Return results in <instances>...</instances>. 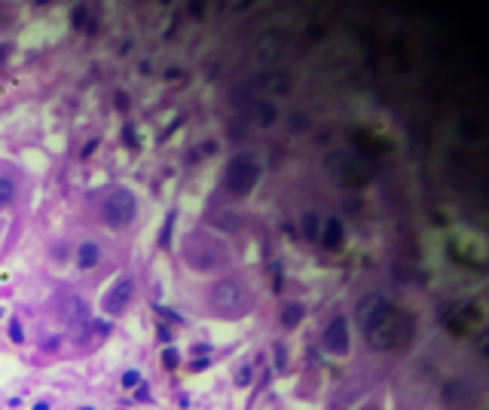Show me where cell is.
<instances>
[{
	"label": "cell",
	"mask_w": 489,
	"mask_h": 410,
	"mask_svg": "<svg viewBox=\"0 0 489 410\" xmlns=\"http://www.w3.org/2000/svg\"><path fill=\"white\" fill-rule=\"evenodd\" d=\"M101 214H104V221L110 224V227H122V224H129L131 218H135V196H131L129 190H114L110 196L104 199V205H101Z\"/></svg>",
	"instance_id": "1"
},
{
	"label": "cell",
	"mask_w": 489,
	"mask_h": 410,
	"mask_svg": "<svg viewBox=\"0 0 489 410\" xmlns=\"http://www.w3.org/2000/svg\"><path fill=\"white\" fill-rule=\"evenodd\" d=\"M257 178H260L257 162H254L251 157H239V159H232L230 169H227V190L242 196V193H248L254 187V181Z\"/></svg>",
	"instance_id": "2"
},
{
	"label": "cell",
	"mask_w": 489,
	"mask_h": 410,
	"mask_svg": "<svg viewBox=\"0 0 489 410\" xmlns=\"http://www.w3.org/2000/svg\"><path fill=\"white\" fill-rule=\"evenodd\" d=\"M401 315L392 312V310H385L380 319L373 322V327L367 331V337H370V343L376 346V349H392V346H397V340H401Z\"/></svg>",
	"instance_id": "3"
},
{
	"label": "cell",
	"mask_w": 489,
	"mask_h": 410,
	"mask_svg": "<svg viewBox=\"0 0 489 410\" xmlns=\"http://www.w3.org/2000/svg\"><path fill=\"white\" fill-rule=\"evenodd\" d=\"M211 303L214 310H239L244 303V288L236 279H223L211 288Z\"/></svg>",
	"instance_id": "4"
},
{
	"label": "cell",
	"mask_w": 489,
	"mask_h": 410,
	"mask_svg": "<svg viewBox=\"0 0 489 410\" xmlns=\"http://www.w3.org/2000/svg\"><path fill=\"white\" fill-rule=\"evenodd\" d=\"M389 310V303H385V297L382 294H367L364 300L358 303V310H355V322H358V327L367 334L373 327V322L380 319V315Z\"/></svg>",
	"instance_id": "5"
},
{
	"label": "cell",
	"mask_w": 489,
	"mask_h": 410,
	"mask_svg": "<svg viewBox=\"0 0 489 410\" xmlns=\"http://www.w3.org/2000/svg\"><path fill=\"white\" fill-rule=\"evenodd\" d=\"M131 294H135V282L122 275V279H117V282H114V288H110V291L104 294V300H101V306H104V312L119 315V312L129 306Z\"/></svg>",
	"instance_id": "6"
},
{
	"label": "cell",
	"mask_w": 489,
	"mask_h": 410,
	"mask_svg": "<svg viewBox=\"0 0 489 410\" xmlns=\"http://www.w3.org/2000/svg\"><path fill=\"white\" fill-rule=\"evenodd\" d=\"M324 349L331 355L349 352V325H345L343 315H336V319L328 325V331H324Z\"/></svg>",
	"instance_id": "7"
},
{
	"label": "cell",
	"mask_w": 489,
	"mask_h": 410,
	"mask_svg": "<svg viewBox=\"0 0 489 410\" xmlns=\"http://www.w3.org/2000/svg\"><path fill=\"white\" fill-rule=\"evenodd\" d=\"M284 49V37L281 34H267L257 40V49H254V56H257V61H275L281 56Z\"/></svg>",
	"instance_id": "8"
},
{
	"label": "cell",
	"mask_w": 489,
	"mask_h": 410,
	"mask_svg": "<svg viewBox=\"0 0 489 410\" xmlns=\"http://www.w3.org/2000/svg\"><path fill=\"white\" fill-rule=\"evenodd\" d=\"M101 263V248L95 242H83L77 248V266L80 270H92V266H98Z\"/></svg>",
	"instance_id": "9"
},
{
	"label": "cell",
	"mask_w": 489,
	"mask_h": 410,
	"mask_svg": "<svg viewBox=\"0 0 489 410\" xmlns=\"http://www.w3.org/2000/svg\"><path fill=\"white\" fill-rule=\"evenodd\" d=\"M321 242H324V248H340L343 245V224L336 218L328 221V230L321 233Z\"/></svg>",
	"instance_id": "10"
},
{
	"label": "cell",
	"mask_w": 489,
	"mask_h": 410,
	"mask_svg": "<svg viewBox=\"0 0 489 410\" xmlns=\"http://www.w3.org/2000/svg\"><path fill=\"white\" fill-rule=\"evenodd\" d=\"M300 319H303V306H300V303H288V306H284V312H281L284 327H294Z\"/></svg>",
	"instance_id": "11"
},
{
	"label": "cell",
	"mask_w": 489,
	"mask_h": 410,
	"mask_svg": "<svg viewBox=\"0 0 489 410\" xmlns=\"http://www.w3.org/2000/svg\"><path fill=\"white\" fill-rule=\"evenodd\" d=\"M13 199H16V184L0 175V209H6Z\"/></svg>",
	"instance_id": "12"
},
{
	"label": "cell",
	"mask_w": 489,
	"mask_h": 410,
	"mask_svg": "<svg viewBox=\"0 0 489 410\" xmlns=\"http://www.w3.org/2000/svg\"><path fill=\"white\" fill-rule=\"evenodd\" d=\"M178 362H181L178 349H175V346H168V349L162 352V364H166V367H178Z\"/></svg>",
	"instance_id": "13"
},
{
	"label": "cell",
	"mask_w": 489,
	"mask_h": 410,
	"mask_svg": "<svg viewBox=\"0 0 489 410\" xmlns=\"http://www.w3.org/2000/svg\"><path fill=\"white\" fill-rule=\"evenodd\" d=\"M138 383H141V374L138 371H126V374H122V386H126V389L138 386Z\"/></svg>",
	"instance_id": "14"
},
{
	"label": "cell",
	"mask_w": 489,
	"mask_h": 410,
	"mask_svg": "<svg viewBox=\"0 0 489 410\" xmlns=\"http://www.w3.org/2000/svg\"><path fill=\"white\" fill-rule=\"evenodd\" d=\"M306 236H309V239H318V230H315V214L306 218Z\"/></svg>",
	"instance_id": "15"
},
{
	"label": "cell",
	"mask_w": 489,
	"mask_h": 410,
	"mask_svg": "<svg viewBox=\"0 0 489 410\" xmlns=\"http://www.w3.org/2000/svg\"><path fill=\"white\" fill-rule=\"evenodd\" d=\"M236 383H239V386H248V383H251V371H248V367H242V371H239Z\"/></svg>",
	"instance_id": "16"
},
{
	"label": "cell",
	"mask_w": 489,
	"mask_h": 410,
	"mask_svg": "<svg viewBox=\"0 0 489 410\" xmlns=\"http://www.w3.org/2000/svg\"><path fill=\"white\" fill-rule=\"evenodd\" d=\"M9 337H13L16 343H22V327H18V322H13V327H9Z\"/></svg>",
	"instance_id": "17"
},
{
	"label": "cell",
	"mask_w": 489,
	"mask_h": 410,
	"mask_svg": "<svg viewBox=\"0 0 489 410\" xmlns=\"http://www.w3.org/2000/svg\"><path fill=\"white\" fill-rule=\"evenodd\" d=\"M83 16H86V9H83V6H77V13H74V25H83Z\"/></svg>",
	"instance_id": "18"
},
{
	"label": "cell",
	"mask_w": 489,
	"mask_h": 410,
	"mask_svg": "<svg viewBox=\"0 0 489 410\" xmlns=\"http://www.w3.org/2000/svg\"><path fill=\"white\" fill-rule=\"evenodd\" d=\"M135 395H138V401H147V386H138Z\"/></svg>",
	"instance_id": "19"
},
{
	"label": "cell",
	"mask_w": 489,
	"mask_h": 410,
	"mask_svg": "<svg viewBox=\"0 0 489 410\" xmlns=\"http://www.w3.org/2000/svg\"><path fill=\"white\" fill-rule=\"evenodd\" d=\"M34 410H49V401H37V404H34Z\"/></svg>",
	"instance_id": "20"
},
{
	"label": "cell",
	"mask_w": 489,
	"mask_h": 410,
	"mask_svg": "<svg viewBox=\"0 0 489 410\" xmlns=\"http://www.w3.org/2000/svg\"><path fill=\"white\" fill-rule=\"evenodd\" d=\"M4 56H6V49H4V46H0V61H4Z\"/></svg>",
	"instance_id": "21"
},
{
	"label": "cell",
	"mask_w": 489,
	"mask_h": 410,
	"mask_svg": "<svg viewBox=\"0 0 489 410\" xmlns=\"http://www.w3.org/2000/svg\"><path fill=\"white\" fill-rule=\"evenodd\" d=\"M80 410H92V407H80Z\"/></svg>",
	"instance_id": "22"
}]
</instances>
